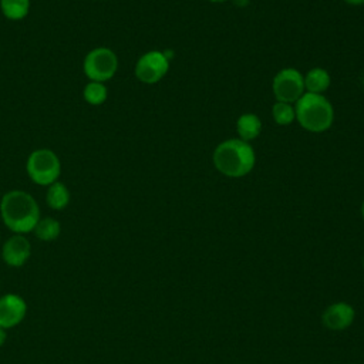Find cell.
<instances>
[{
  "instance_id": "ffe728a7",
  "label": "cell",
  "mask_w": 364,
  "mask_h": 364,
  "mask_svg": "<svg viewBox=\"0 0 364 364\" xmlns=\"http://www.w3.org/2000/svg\"><path fill=\"white\" fill-rule=\"evenodd\" d=\"M361 216H363V220H364V200H363V205H361Z\"/></svg>"
},
{
  "instance_id": "277c9868",
  "label": "cell",
  "mask_w": 364,
  "mask_h": 364,
  "mask_svg": "<svg viewBox=\"0 0 364 364\" xmlns=\"http://www.w3.org/2000/svg\"><path fill=\"white\" fill-rule=\"evenodd\" d=\"M26 169L34 183L50 186L51 183L57 182L61 172V165L58 156L51 149L41 148L30 154Z\"/></svg>"
},
{
  "instance_id": "8fae6325",
  "label": "cell",
  "mask_w": 364,
  "mask_h": 364,
  "mask_svg": "<svg viewBox=\"0 0 364 364\" xmlns=\"http://www.w3.org/2000/svg\"><path fill=\"white\" fill-rule=\"evenodd\" d=\"M236 131H237L239 139L249 142L256 136H259L262 131V121L256 114H252V112L242 114L236 121Z\"/></svg>"
},
{
  "instance_id": "e0dca14e",
  "label": "cell",
  "mask_w": 364,
  "mask_h": 364,
  "mask_svg": "<svg viewBox=\"0 0 364 364\" xmlns=\"http://www.w3.org/2000/svg\"><path fill=\"white\" fill-rule=\"evenodd\" d=\"M272 115L276 124L279 125H289L296 119V111L291 104L276 101V104L272 108Z\"/></svg>"
},
{
  "instance_id": "3957f363",
  "label": "cell",
  "mask_w": 364,
  "mask_h": 364,
  "mask_svg": "<svg viewBox=\"0 0 364 364\" xmlns=\"http://www.w3.org/2000/svg\"><path fill=\"white\" fill-rule=\"evenodd\" d=\"M294 111L301 128L314 134L327 131L334 119L333 105L323 94L304 92L296 102Z\"/></svg>"
},
{
  "instance_id": "5b68a950",
  "label": "cell",
  "mask_w": 364,
  "mask_h": 364,
  "mask_svg": "<svg viewBox=\"0 0 364 364\" xmlns=\"http://www.w3.org/2000/svg\"><path fill=\"white\" fill-rule=\"evenodd\" d=\"M118 68V57L108 47H97L91 50L82 63L84 74L90 81L104 82L111 80Z\"/></svg>"
},
{
  "instance_id": "7c38bea8",
  "label": "cell",
  "mask_w": 364,
  "mask_h": 364,
  "mask_svg": "<svg viewBox=\"0 0 364 364\" xmlns=\"http://www.w3.org/2000/svg\"><path fill=\"white\" fill-rule=\"evenodd\" d=\"M304 80V88L306 92H311V94H323L331 82L330 74L320 67L311 68L306 73V75H303Z\"/></svg>"
},
{
  "instance_id": "44dd1931",
  "label": "cell",
  "mask_w": 364,
  "mask_h": 364,
  "mask_svg": "<svg viewBox=\"0 0 364 364\" xmlns=\"http://www.w3.org/2000/svg\"><path fill=\"white\" fill-rule=\"evenodd\" d=\"M212 3H223V1H228V0H209Z\"/></svg>"
},
{
  "instance_id": "7402d4cb",
  "label": "cell",
  "mask_w": 364,
  "mask_h": 364,
  "mask_svg": "<svg viewBox=\"0 0 364 364\" xmlns=\"http://www.w3.org/2000/svg\"><path fill=\"white\" fill-rule=\"evenodd\" d=\"M363 269H364V256H363Z\"/></svg>"
},
{
  "instance_id": "5bb4252c",
  "label": "cell",
  "mask_w": 364,
  "mask_h": 364,
  "mask_svg": "<svg viewBox=\"0 0 364 364\" xmlns=\"http://www.w3.org/2000/svg\"><path fill=\"white\" fill-rule=\"evenodd\" d=\"M33 232L38 240L51 242L60 236L61 225L54 218H40V220L34 226Z\"/></svg>"
},
{
  "instance_id": "8992f818",
  "label": "cell",
  "mask_w": 364,
  "mask_h": 364,
  "mask_svg": "<svg viewBox=\"0 0 364 364\" xmlns=\"http://www.w3.org/2000/svg\"><path fill=\"white\" fill-rule=\"evenodd\" d=\"M273 94L277 101L293 104L304 94V80L299 70L296 68H283L280 70L272 82Z\"/></svg>"
},
{
  "instance_id": "ac0fdd59",
  "label": "cell",
  "mask_w": 364,
  "mask_h": 364,
  "mask_svg": "<svg viewBox=\"0 0 364 364\" xmlns=\"http://www.w3.org/2000/svg\"><path fill=\"white\" fill-rule=\"evenodd\" d=\"M6 340H7V331H6V328L0 327V347L4 346Z\"/></svg>"
},
{
  "instance_id": "4fadbf2b",
  "label": "cell",
  "mask_w": 364,
  "mask_h": 364,
  "mask_svg": "<svg viewBox=\"0 0 364 364\" xmlns=\"http://www.w3.org/2000/svg\"><path fill=\"white\" fill-rule=\"evenodd\" d=\"M47 205L54 210L64 209L70 202V192L63 182H54L48 186L46 193Z\"/></svg>"
},
{
  "instance_id": "6da1fadb",
  "label": "cell",
  "mask_w": 364,
  "mask_h": 364,
  "mask_svg": "<svg viewBox=\"0 0 364 364\" xmlns=\"http://www.w3.org/2000/svg\"><path fill=\"white\" fill-rule=\"evenodd\" d=\"M0 216L3 223L13 233L24 235L34 230L40 220L37 200L24 191H9L0 200Z\"/></svg>"
},
{
  "instance_id": "52a82bcc",
  "label": "cell",
  "mask_w": 364,
  "mask_h": 364,
  "mask_svg": "<svg viewBox=\"0 0 364 364\" xmlns=\"http://www.w3.org/2000/svg\"><path fill=\"white\" fill-rule=\"evenodd\" d=\"M169 70V58L162 51H148L135 64V77L144 84H155Z\"/></svg>"
},
{
  "instance_id": "2e32d148",
  "label": "cell",
  "mask_w": 364,
  "mask_h": 364,
  "mask_svg": "<svg viewBox=\"0 0 364 364\" xmlns=\"http://www.w3.org/2000/svg\"><path fill=\"white\" fill-rule=\"evenodd\" d=\"M84 100L91 104V105H100L102 104L107 97H108V91L107 87L102 82H95V81H90L82 91Z\"/></svg>"
},
{
  "instance_id": "d6986e66",
  "label": "cell",
  "mask_w": 364,
  "mask_h": 364,
  "mask_svg": "<svg viewBox=\"0 0 364 364\" xmlns=\"http://www.w3.org/2000/svg\"><path fill=\"white\" fill-rule=\"evenodd\" d=\"M346 3L348 4H353V6H363L364 4V0H344Z\"/></svg>"
},
{
  "instance_id": "ba28073f",
  "label": "cell",
  "mask_w": 364,
  "mask_h": 364,
  "mask_svg": "<svg viewBox=\"0 0 364 364\" xmlns=\"http://www.w3.org/2000/svg\"><path fill=\"white\" fill-rule=\"evenodd\" d=\"M355 320V310L347 301H336L328 304L323 314L321 323L330 331H344Z\"/></svg>"
},
{
  "instance_id": "30bf717a",
  "label": "cell",
  "mask_w": 364,
  "mask_h": 364,
  "mask_svg": "<svg viewBox=\"0 0 364 364\" xmlns=\"http://www.w3.org/2000/svg\"><path fill=\"white\" fill-rule=\"evenodd\" d=\"M31 256V245L24 235L14 233L1 247L3 262L10 267H21Z\"/></svg>"
},
{
  "instance_id": "7a4b0ae2",
  "label": "cell",
  "mask_w": 364,
  "mask_h": 364,
  "mask_svg": "<svg viewBox=\"0 0 364 364\" xmlns=\"http://www.w3.org/2000/svg\"><path fill=\"white\" fill-rule=\"evenodd\" d=\"M215 168L225 176L242 178L247 175L256 162L253 146L239 138L220 142L213 151Z\"/></svg>"
},
{
  "instance_id": "9c48e42d",
  "label": "cell",
  "mask_w": 364,
  "mask_h": 364,
  "mask_svg": "<svg viewBox=\"0 0 364 364\" xmlns=\"http://www.w3.org/2000/svg\"><path fill=\"white\" fill-rule=\"evenodd\" d=\"M27 313L26 300L16 293L0 296V327L9 330L18 326Z\"/></svg>"
},
{
  "instance_id": "9a60e30c",
  "label": "cell",
  "mask_w": 364,
  "mask_h": 364,
  "mask_svg": "<svg viewBox=\"0 0 364 364\" xmlns=\"http://www.w3.org/2000/svg\"><path fill=\"white\" fill-rule=\"evenodd\" d=\"M0 9L6 18L23 20L30 11V0H0Z\"/></svg>"
}]
</instances>
